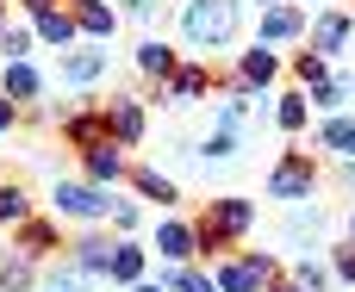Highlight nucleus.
Wrapping results in <instances>:
<instances>
[{"label":"nucleus","instance_id":"f257e3e1","mask_svg":"<svg viewBox=\"0 0 355 292\" xmlns=\"http://www.w3.org/2000/svg\"><path fill=\"white\" fill-rule=\"evenodd\" d=\"M256 230V206L250 199H212L206 212H200V224H193V249H200V262H218V255H231V243H243Z\"/></svg>","mask_w":355,"mask_h":292},{"label":"nucleus","instance_id":"f03ea898","mask_svg":"<svg viewBox=\"0 0 355 292\" xmlns=\"http://www.w3.org/2000/svg\"><path fill=\"white\" fill-rule=\"evenodd\" d=\"M181 37L193 50H231L243 31V0H181Z\"/></svg>","mask_w":355,"mask_h":292},{"label":"nucleus","instance_id":"7ed1b4c3","mask_svg":"<svg viewBox=\"0 0 355 292\" xmlns=\"http://www.w3.org/2000/svg\"><path fill=\"white\" fill-rule=\"evenodd\" d=\"M268 199H281V206L318 199V156H306V149H287V156L268 168Z\"/></svg>","mask_w":355,"mask_h":292},{"label":"nucleus","instance_id":"20e7f679","mask_svg":"<svg viewBox=\"0 0 355 292\" xmlns=\"http://www.w3.org/2000/svg\"><path fill=\"white\" fill-rule=\"evenodd\" d=\"M50 206H56L62 218H75V224L112 218V193H106L100 181H56V187H50Z\"/></svg>","mask_w":355,"mask_h":292},{"label":"nucleus","instance_id":"39448f33","mask_svg":"<svg viewBox=\"0 0 355 292\" xmlns=\"http://www.w3.org/2000/svg\"><path fill=\"white\" fill-rule=\"evenodd\" d=\"M281 81V56H275V44H250L243 56H237V69L225 75V93H262V87H275Z\"/></svg>","mask_w":355,"mask_h":292},{"label":"nucleus","instance_id":"423d86ee","mask_svg":"<svg viewBox=\"0 0 355 292\" xmlns=\"http://www.w3.org/2000/svg\"><path fill=\"white\" fill-rule=\"evenodd\" d=\"M100 118H106V137L112 143H144V100L137 93H112V100H100Z\"/></svg>","mask_w":355,"mask_h":292},{"label":"nucleus","instance_id":"0eeeda50","mask_svg":"<svg viewBox=\"0 0 355 292\" xmlns=\"http://www.w3.org/2000/svg\"><path fill=\"white\" fill-rule=\"evenodd\" d=\"M100 75H106V44L87 37V44H69V50H62V87H69V93H75V87H94Z\"/></svg>","mask_w":355,"mask_h":292},{"label":"nucleus","instance_id":"6e6552de","mask_svg":"<svg viewBox=\"0 0 355 292\" xmlns=\"http://www.w3.org/2000/svg\"><path fill=\"white\" fill-rule=\"evenodd\" d=\"M306 37H312V50H318V56H343V50H349V37H355V19L343 12V6H324V12L306 25Z\"/></svg>","mask_w":355,"mask_h":292},{"label":"nucleus","instance_id":"1a4fd4ad","mask_svg":"<svg viewBox=\"0 0 355 292\" xmlns=\"http://www.w3.org/2000/svg\"><path fill=\"white\" fill-rule=\"evenodd\" d=\"M306 25H312V19H306L300 6H287V0H281V6H262V25H256V31H262V44H275V50H281V44L306 37Z\"/></svg>","mask_w":355,"mask_h":292},{"label":"nucleus","instance_id":"9d476101","mask_svg":"<svg viewBox=\"0 0 355 292\" xmlns=\"http://www.w3.org/2000/svg\"><path fill=\"white\" fill-rule=\"evenodd\" d=\"M218 81L200 69V62H175L168 69V81H156V100H200V93H212Z\"/></svg>","mask_w":355,"mask_h":292},{"label":"nucleus","instance_id":"9b49d317","mask_svg":"<svg viewBox=\"0 0 355 292\" xmlns=\"http://www.w3.org/2000/svg\"><path fill=\"white\" fill-rule=\"evenodd\" d=\"M81 168H87V181H100V187H112V181H125V143H112V137H100L94 149H81Z\"/></svg>","mask_w":355,"mask_h":292},{"label":"nucleus","instance_id":"f8f14e48","mask_svg":"<svg viewBox=\"0 0 355 292\" xmlns=\"http://www.w3.org/2000/svg\"><path fill=\"white\" fill-rule=\"evenodd\" d=\"M69 12H75V31L94 37V44H106L119 31V6L112 0H69Z\"/></svg>","mask_w":355,"mask_h":292},{"label":"nucleus","instance_id":"ddd939ff","mask_svg":"<svg viewBox=\"0 0 355 292\" xmlns=\"http://www.w3.org/2000/svg\"><path fill=\"white\" fill-rule=\"evenodd\" d=\"M0 93H6L19 112L44 106V81H37V69H31V62H6V75H0Z\"/></svg>","mask_w":355,"mask_h":292},{"label":"nucleus","instance_id":"4468645a","mask_svg":"<svg viewBox=\"0 0 355 292\" xmlns=\"http://www.w3.org/2000/svg\"><path fill=\"white\" fill-rule=\"evenodd\" d=\"M100 137H106L100 106H69V118H62V143H69V149H94Z\"/></svg>","mask_w":355,"mask_h":292},{"label":"nucleus","instance_id":"2eb2a0df","mask_svg":"<svg viewBox=\"0 0 355 292\" xmlns=\"http://www.w3.org/2000/svg\"><path fill=\"white\" fill-rule=\"evenodd\" d=\"M12 249H19V255H56L62 237H56V224H44V218H19V224H12Z\"/></svg>","mask_w":355,"mask_h":292},{"label":"nucleus","instance_id":"dca6fc26","mask_svg":"<svg viewBox=\"0 0 355 292\" xmlns=\"http://www.w3.org/2000/svg\"><path fill=\"white\" fill-rule=\"evenodd\" d=\"M156 255H162V262H200V249H193V224L162 218V224H156Z\"/></svg>","mask_w":355,"mask_h":292},{"label":"nucleus","instance_id":"f3484780","mask_svg":"<svg viewBox=\"0 0 355 292\" xmlns=\"http://www.w3.org/2000/svg\"><path fill=\"white\" fill-rule=\"evenodd\" d=\"M31 31H37V44H56V50H69L81 31H75V12L69 6H50V12H31Z\"/></svg>","mask_w":355,"mask_h":292},{"label":"nucleus","instance_id":"a211bd4d","mask_svg":"<svg viewBox=\"0 0 355 292\" xmlns=\"http://www.w3.org/2000/svg\"><path fill=\"white\" fill-rule=\"evenodd\" d=\"M106 274H112L119 286H137V280L150 274V255H144L131 237H119V243H112V262H106Z\"/></svg>","mask_w":355,"mask_h":292},{"label":"nucleus","instance_id":"6ab92c4d","mask_svg":"<svg viewBox=\"0 0 355 292\" xmlns=\"http://www.w3.org/2000/svg\"><path fill=\"white\" fill-rule=\"evenodd\" d=\"M275 125H281L287 137H300V131L312 125V100H306V87H287V93L275 100Z\"/></svg>","mask_w":355,"mask_h":292},{"label":"nucleus","instance_id":"aec40b11","mask_svg":"<svg viewBox=\"0 0 355 292\" xmlns=\"http://www.w3.org/2000/svg\"><path fill=\"white\" fill-rule=\"evenodd\" d=\"M212 286L218 292H262V280L243 268V255H218L212 262Z\"/></svg>","mask_w":355,"mask_h":292},{"label":"nucleus","instance_id":"412c9836","mask_svg":"<svg viewBox=\"0 0 355 292\" xmlns=\"http://www.w3.org/2000/svg\"><path fill=\"white\" fill-rule=\"evenodd\" d=\"M106 262H112V237H81V243L69 249V268H81L87 280L106 274Z\"/></svg>","mask_w":355,"mask_h":292},{"label":"nucleus","instance_id":"4be33fe9","mask_svg":"<svg viewBox=\"0 0 355 292\" xmlns=\"http://www.w3.org/2000/svg\"><path fill=\"white\" fill-rule=\"evenodd\" d=\"M125 181H131L150 206H175V199H181V193H175V181H168V174H156V168H125Z\"/></svg>","mask_w":355,"mask_h":292},{"label":"nucleus","instance_id":"5701e85b","mask_svg":"<svg viewBox=\"0 0 355 292\" xmlns=\"http://www.w3.org/2000/svg\"><path fill=\"white\" fill-rule=\"evenodd\" d=\"M318 149H324V156H355V118H337V112H331V118L318 125Z\"/></svg>","mask_w":355,"mask_h":292},{"label":"nucleus","instance_id":"b1692460","mask_svg":"<svg viewBox=\"0 0 355 292\" xmlns=\"http://www.w3.org/2000/svg\"><path fill=\"white\" fill-rule=\"evenodd\" d=\"M175 62H181V56H175V50H168L162 37H150V44H137V69H144L150 81H168V69H175Z\"/></svg>","mask_w":355,"mask_h":292},{"label":"nucleus","instance_id":"393cba45","mask_svg":"<svg viewBox=\"0 0 355 292\" xmlns=\"http://www.w3.org/2000/svg\"><path fill=\"white\" fill-rule=\"evenodd\" d=\"M25 286H37V268H31V255H6L0 262V292H25Z\"/></svg>","mask_w":355,"mask_h":292},{"label":"nucleus","instance_id":"a878e982","mask_svg":"<svg viewBox=\"0 0 355 292\" xmlns=\"http://www.w3.org/2000/svg\"><path fill=\"white\" fill-rule=\"evenodd\" d=\"M306 100H312V106H318V112L331 118V112H337V106L349 100V81H343V75H324L318 87H306Z\"/></svg>","mask_w":355,"mask_h":292},{"label":"nucleus","instance_id":"bb28decb","mask_svg":"<svg viewBox=\"0 0 355 292\" xmlns=\"http://www.w3.org/2000/svg\"><path fill=\"white\" fill-rule=\"evenodd\" d=\"M19 218H31V199L19 181H0V224H19Z\"/></svg>","mask_w":355,"mask_h":292},{"label":"nucleus","instance_id":"cd10ccee","mask_svg":"<svg viewBox=\"0 0 355 292\" xmlns=\"http://www.w3.org/2000/svg\"><path fill=\"white\" fill-rule=\"evenodd\" d=\"M31 44H37V31H31V25H0V50H6L12 62H25V56H31Z\"/></svg>","mask_w":355,"mask_h":292},{"label":"nucleus","instance_id":"c85d7f7f","mask_svg":"<svg viewBox=\"0 0 355 292\" xmlns=\"http://www.w3.org/2000/svg\"><path fill=\"white\" fill-rule=\"evenodd\" d=\"M293 75H300V87H318V81L331 75V56H318V50H306V56H293Z\"/></svg>","mask_w":355,"mask_h":292},{"label":"nucleus","instance_id":"c756f323","mask_svg":"<svg viewBox=\"0 0 355 292\" xmlns=\"http://www.w3.org/2000/svg\"><path fill=\"white\" fill-rule=\"evenodd\" d=\"M231 156H237V131H225V125H218V131L200 143V162H231Z\"/></svg>","mask_w":355,"mask_h":292},{"label":"nucleus","instance_id":"7c9ffc66","mask_svg":"<svg viewBox=\"0 0 355 292\" xmlns=\"http://www.w3.org/2000/svg\"><path fill=\"white\" fill-rule=\"evenodd\" d=\"M37 292H94V286H87V274H81V268H56V274H44V280H37Z\"/></svg>","mask_w":355,"mask_h":292},{"label":"nucleus","instance_id":"2f4dec72","mask_svg":"<svg viewBox=\"0 0 355 292\" xmlns=\"http://www.w3.org/2000/svg\"><path fill=\"white\" fill-rule=\"evenodd\" d=\"M293 280H300L306 292H324V286H331V268H324V262H300V268H293Z\"/></svg>","mask_w":355,"mask_h":292},{"label":"nucleus","instance_id":"473e14b6","mask_svg":"<svg viewBox=\"0 0 355 292\" xmlns=\"http://www.w3.org/2000/svg\"><path fill=\"white\" fill-rule=\"evenodd\" d=\"M243 268H250V274H256L262 286H268V280L281 274V262H275V255H262V249H250V255H243Z\"/></svg>","mask_w":355,"mask_h":292},{"label":"nucleus","instance_id":"72a5a7b5","mask_svg":"<svg viewBox=\"0 0 355 292\" xmlns=\"http://www.w3.org/2000/svg\"><path fill=\"white\" fill-rule=\"evenodd\" d=\"M137 218H144L137 206H125V199H112V224H119V237H131V230H137Z\"/></svg>","mask_w":355,"mask_h":292},{"label":"nucleus","instance_id":"f704fd0d","mask_svg":"<svg viewBox=\"0 0 355 292\" xmlns=\"http://www.w3.org/2000/svg\"><path fill=\"white\" fill-rule=\"evenodd\" d=\"M331 274H337V280H349V286H355V243H343V249H337V268H331Z\"/></svg>","mask_w":355,"mask_h":292},{"label":"nucleus","instance_id":"c9c22d12","mask_svg":"<svg viewBox=\"0 0 355 292\" xmlns=\"http://www.w3.org/2000/svg\"><path fill=\"white\" fill-rule=\"evenodd\" d=\"M112 6H125V12H137V19H156V12H162V0H112Z\"/></svg>","mask_w":355,"mask_h":292},{"label":"nucleus","instance_id":"e433bc0d","mask_svg":"<svg viewBox=\"0 0 355 292\" xmlns=\"http://www.w3.org/2000/svg\"><path fill=\"white\" fill-rule=\"evenodd\" d=\"M12 125H19V106H12V100H6V93H0V137H6V131H12Z\"/></svg>","mask_w":355,"mask_h":292},{"label":"nucleus","instance_id":"4c0bfd02","mask_svg":"<svg viewBox=\"0 0 355 292\" xmlns=\"http://www.w3.org/2000/svg\"><path fill=\"white\" fill-rule=\"evenodd\" d=\"M337 181H343V187L355 193V156H343V168H337Z\"/></svg>","mask_w":355,"mask_h":292},{"label":"nucleus","instance_id":"58836bf2","mask_svg":"<svg viewBox=\"0 0 355 292\" xmlns=\"http://www.w3.org/2000/svg\"><path fill=\"white\" fill-rule=\"evenodd\" d=\"M262 292H306V286H300V280H281V274H275V280H268Z\"/></svg>","mask_w":355,"mask_h":292},{"label":"nucleus","instance_id":"ea45409f","mask_svg":"<svg viewBox=\"0 0 355 292\" xmlns=\"http://www.w3.org/2000/svg\"><path fill=\"white\" fill-rule=\"evenodd\" d=\"M25 12H50V6H62V0H19Z\"/></svg>","mask_w":355,"mask_h":292},{"label":"nucleus","instance_id":"a19ab883","mask_svg":"<svg viewBox=\"0 0 355 292\" xmlns=\"http://www.w3.org/2000/svg\"><path fill=\"white\" fill-rule=\"evenodd\" d=\"M131 292H162V286H156V280H150V274H144V280H137V286H131Z\"/></svg>","mask_w":355,"mask_h":292},{"label":"nucleus","instance_id":"79ce46f5","mask_svg":"<svg viewBox=\"0 0 355 292\" xmlns=\"http://www.w3.org/2000/svg\"><path fill=\"white\" fill-rule=\"evenodd\" d=\"M349 243H355V212H349Z\"/></svg>","mask_w":355,"mask_h":292},{"label":"nucleus","instance_id":"37998d69","mask_svg":"<svg viewBox=\"0 0 355 292\" xmlns=\"http://www.w3.org/2000/svg\"><path fill=\"white\" fill-rule=\"evenodd\" d=\"M256 6H281V0H256Z\"/></svg>","mask_w":355,"mask_h":292},{"label":"nucleus","instance_id":"c03bdc74","mask_svg":"<svg viewBox=\"0 0 355 292\" xmlns=\"http://www.w3.org/2000/svg\"><path fill=\"white\" fill-rule=\"evenodd\" d=\"M0 25H6V0H0Z\"/></svg>","mask_w":355,"mask_h":292},{"label":"nucleus","instance_id":"a18cd8bd","mask_svg":"<svg viewBox=\"0 0 355 292\" xmlns=\"http://www.w3.org/2000/svg\"><path fill=\"white\" fill-rule=\"evenodd\" d=\"M62 6H69V0H62Z\"/></svg>","mask_w":355,"mask_h":292}]
</instances>
